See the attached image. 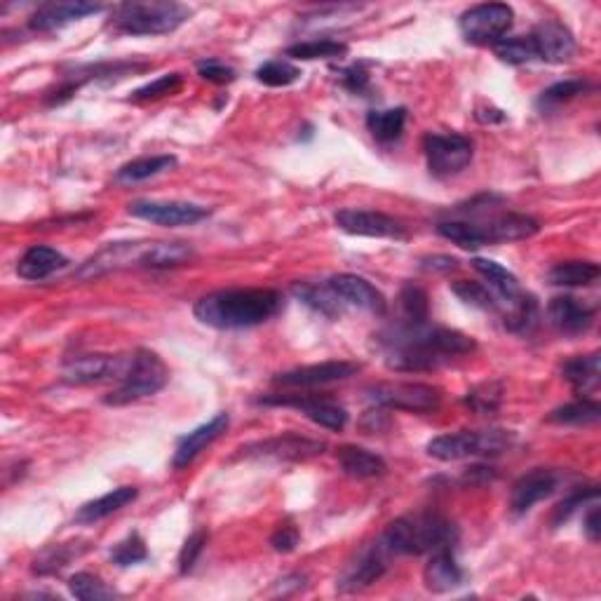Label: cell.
<instances>
[{
	"label": "cell",
	"mask_w": 601,
	"mask_h": 601,
	"mask_svg": "<svg viewBox=\"0 0 601 601\" xmlns=\"http://www.w3.org/2000/svg\"><path fill=\"white\" fill-rule=\"evenodd\" d=\"M378 348L388 369L414 374V371H432L456 357L475 353L477 343L456 329L430 327L428 322H404L378 334Z\"/></svg>",
	"instance_id": "cell-1"
},
{
	"label": "cell",
	"mask_w": 601,
	"mask_h": 601,
	"mask_svg": "<svg viewBox=\"0 0 601 601\" xmlns=\"http://www.w3.org/2000/svg\"><path fill=\"white\" fill-rule=\"evenodd\" d=\"M285 306L275 289H224L202 296L193 315L214 329H247L268 322Z\"/></svg>",
	"instance_id": "cell-2"
},
{
	"label": "cell",
	"mask_w": 601,
	"mask_h": 601,
	"mask_svg": "<svg viewBox=\"0 0 601 601\" xmlns=\"http://www.w3.org/2000/svg\"><path fill=\"white\" fill-rule=\"evenodd\" d=\"M393 555H432L458 543L456 524L440 512H418L395 519L381 533Z\"/></svg>",
	"instance_id": "cell-3"
},
{
	"label": "cell",
	"mask_w": 601,
	"mask_h": 601,
	"mask_svg": "<svg viewBox=\"0 0 601 601\" xmlns=\"http://www.w3.org/2000/svg\"><path fill=\"white\" fill-rule=\"evenodd\" d=\"M193 10L188 5L170 3V0H148V3H123L113 8L111 26L125 36H165L177 31Z\"/></svg>",
	"instance_id": "cell-4"
},
{
	"label": "cell",
	"mask_w": 601,
	"mask_h": 601,
	"mask_svg": "<svg viewBox=\"0 0 601 601\" xmlns=\"http://www.w3.org/2000/svg\"><path fill=\"white\" fill-rule=\"evenodd\" d=\"M512 444H515V432L510 430H458L428 442V454L437 461L451 463L477 456H501Z\"/></svg>",
	"instance_id": "cell-5"
},
{
	"label": "cell",
	"mask_w": 601,
	"mask_h": 601,
	"mask_svg": "<svg viewBox=\"0 0 601 601\" xmlns=\"http://www.w3.org/2000/svg\"><path fill=\"white\" fill-rule=\"evenodd\" d=\"M167 381H170V369L162 362V357L153 350L141 348L130 357V367L125 371L120 388L104 397V402L120 407V404L144 400V397L158 395L167 386Z\"/></svg>",
	"instance_id": "cell-6"
},
{
	"label": "cell",
	"mask_w": 601,
	"mask_h": 601,
	"mask_svg": "<svg viewBox=\"0 0 601 601\" xmlns=\"http://www.w3.org/2000/svg\"><path fill=\"white\" fill-rule=\"evenodd\" d=\"M472 139L465 134L449 132V134H428L423 139L425 160H428V170L432 177L449 179L461 174L465 167L472 162Z\"/></svg>",
	"instance_id": "cell-7"
},
{
	"label": "cell",
	"mask_w": 601,
	"mask_h": 601,
	"mask_svg": "<svg viewBox=\"0 0 601 601\" xmlns=\"http://www.w3.org/2000/svg\"><path fill=\"white\" fill-rule=\"evenodd\" d=\"M367 395L378 407L411 414H430L442 404V390L428 383H376L367 388Z\"/></svg>",
	"instance_id": "cell-8"
},
{
	"label": "cell",
	"mask_w": 601,
	"mask_h": 601,
	"mask_svg": "<svg viewBox=\"0 0 601 601\" xmlns=\"http://www.w3.org/2000/svg\"><path fill=\"white\" fill-rule=\"evenodd\" d=\"M395 555L390 552V548L386 545V540L378 536L374 543L364 545V548L357 552V557L350 562L343 573L339 576V592L343 594H353V592H362L367 590L376 583V580H381L386 576L390 569V559Z\"/></svg>",
	"instance_id": "cell-9"
},
{
	"label": "cell",
	"mask_w": 601,
	"mask_h": 601,
	"mask_svg": "<svg viewBox=\"0 0 601 601\" xmlns=\"http://www.w3.org/2000/svg\"><path fill=\"white\" fill-rule=\"evenodd\" d=\"M512 19H515V12H512L510 5L484 3L465 10L461 19H458V26H461V33L470 43L496 45L512 29Z\"/></svg>",
	"instance_id": "cell-10"
},
{
	"label": "cell",
	"mask_w": 601,
	"mask_h": 601,
	"mask_svg": "<svg viewBox=\"0 0 601 601\" xmlns=\"http://www.w3.org/2000/svg\"><path fill=\"white\" fill-rule=\"evenodd\" d=\"M130 214L137 219L151 221L155 226L165 228H179V226H193L198 221L207 219L209 209L195 202H181V200H137L130 205Z\"/></svg>",
	"instance_id": "cell-11"
},
{
	"label": "cell",
	"mask_w": 601,
	"mask_h": 601,
	"mask_svg": "<svg viewBox=\"0 0 601 601\" xmlns=\"http://www.w3.org/2000/svg\"><path fill=\"white\" fill-rule=\"evenodd\" d=\"M334 221L343 233L360 235V238H407V228L402 226V221L383 212H374V209H341Z\"/></svg>",
	"instance_id": "cell-12"
},
{
	"label": "cell",
	"mask_w": 601,
	"mask_h": 601,
	"mask_svg": "<svg viewBox=\"0 0 601 601\" xmlns=\"http://www.w3.org/2000/svg\"><path fill=\"white\" fill-rule=\"evenodd\" d=\"M130 367V357L113 355H76L64 364V381L71 386H92V383L108 381V378H120L123 381L125 371Z\"/></svg>",
	"instance_id": "cell-13"
},
{
	"label": "cell",
	"mask_w": 601,
	"mask_h": 601,
	"mask_svg": "<svg viewBox=\"0 0 601 601\" xmlns=\"http://www.w3.org/2000/svg\"><path fill=\"white\" fill-rule=\"evenodd\" d=\"M261 404H268V407H294L299 409L303 416L310 418V421L320 425V428L334 430L339 432L346 428L348 423V411L336 404L327 397H310V395H270V397H261Z\"/></svg>",
	"instance_id": "cell-14"
},
{
	"label": "cell",
	"mask_w": 601,
	"mask_h": 601,
	"mask_svg": "<svg viewBox=\"0 0 601 601\" xmlns=\"http://www.w3.org/2000/svg\"><path fill=\"white\" fill-rule=\"evenodd\" d=\"M146 247L148 242H111V245L94 254L92 259H87L73 278L92 280L120 268H130V266L141 268V259H144Z\"/></svg>",
	"instance_id": "cell-15"
},
{
	"label": "cell",
	"mask_w": 601,
	"mask_h": 601,
	"mask_svg": "<svg viewBox=\"0 0 601 601\" xmlns=\"http://www.w3.org/2000/svg\"><path fill=\"white\" fill-rule=\"evenodd\" d=\"M362 367L357 362L348 360H332L322 364H308V367H299L285 374H278L273 378V383L278 386H289V388H315V386H327V383L346 381V378L355 376Z\"/></svg>",
	"instance_id": "cell-16"
},
{
	"label": "cell",
	"mask_w": 601,
	"mask_h": 601,
	"mask_svg": "<svg viewBox=\"0 0 601 601\" xmlns=\"http://www.w3.org/2000/svg\"><path fill=\"white\" fill-rule=\"evenodd\" d=\"M533 45H536V54L540 62L548 64H564L576 54V38H573L571 29L559 19H545L536 26V31L531 33Z\"/></svg>",
	"instance_id": "cell-17"
},
{
	"label": "cell",
	"mask_w": 601,
	"mask_h": 601,
	"mask_svg": "<svg viewBox=\"0 0 601 601\" xmlns=\"http://www.w3.org/2000/svg\"><path fill=\"white\" fill-rule=\"evenodd\" d=\"M327 285L343 303H348V306L362 308V310H367V313H374V315H386V310H388L386 296L378 292V289L371 285L369 280L360 278V275H353V273L332 275Z\"/></svg>",
	"instance_id": "cell-18"
},
{
	"label": "cell",
	"mask_w": 601,
	"mask_h": 601,
	"mask_svg": "<svg viewBox=\"0 0 601 601\" xmlns=\"http://www.w3.org/2000/svg\"><path fill=\"white\" fill-rule=\"evenodd\" d=\"M557 484H559V475L555 470L536 468L526 472V475H522L515 484H512L510 510L515 512V515H524V512H529L533 505L555 494Z\"/></svg>",
	"instance_id": "cell-19"
},
{
	"label": "cell",
	"mask_w": 601,
	"mask_h": 601,
	"mask_svg": "<svg viewBox=\"0 0 601 601\" xmlns=\"http://www.w3.org/2000/svg\"><path fill=\"white\" fill-rule=\"evenodd\" d=\"M228 423H231V418H228L226 411H221V414L209 418L207 423L198 425V428L181 437L177 444V451H174V461H172L174 468L177 470L188 468V465H191L195 458H198L202 451L209 447V444L216 442L221 435H224Z\"/></svg>",
	"instance_id": "cell-20"
},
{
	"label": "cell",
	"mask_w": 601,
	"mask_h": 601,
	"mask_svg": "<svg viewBox=\"0 0 601 601\" xmlns=\"http://www.w3.org/2000/svg\"><path fill=\"white\" fill-rule=\"evenodd\" d=\"M324 451V442L308 440V437L299 435H282L273 437V440L252 444V447L242 449L245 456H261V458H275V461H306Z\"/></svg>",
	"instance_id": "cell-21"
},
{
	"label": "cell",
	"mask_w": 601,
	"mask_h": 601,
	"mask_svg": "<svg viewBox=\"0 0 601 601\" xmlns=\"http://www.w3.org/2000/svg\"><path fill=\"white\" fill-rule=\"evenodd\" d=\"M101 10L104 8L97 3H45L33 12L29 19V26L33 31H40V33L59 31L73 22H80V19L99 15Z\"/></svg>",
	"instance_id": "cell-22"
},
{
	"label": "cell",
	"mask_w": 601,
	"mask_h": 601,
	"mask_svg": "<svg viewBox=\"0 0 601 601\" xmlns=\"http://www.w3.org/2000/svg\"><path fill=\"white\" fill-rule=\"evenodd\" d=\"M548 315L559 332L566 336H578L592 327L597 310L578 301L576 296H555L548 306Z\"/></svg>",
	"instance_id": "cell-23"
},
{
	"label": "cell",
	"mask_w": 601,
	"mask_h": 601,
	"mask_svg": "<svg viewBox=\"0 0 601 601\" xmlns=\"http://www.w3.org/2000/svg\"><path fill=\"white\" fill-rule=\"evenodd\" d=\"M479 231H482L486 245L489 242H517L533 238L540 231V224L533 216L508 212L479 221Z\"/></svg>",
	"instance_id": "cell-24"
},
{
	"label": "cell",
	"mask_w": 601,
	"mask_h": 601,
	"mask_svg": "<svg viewBox=\"0 0 601 601\" xmlns=\"http://www.w3.org/2000/svg\"><path fill=\"white\" fill-rule=\"evenodd\" d=\"M423 580L425 587L435 594L454 592L465 583V571L461 569V564L456 562L454 548H442L432 552L430 562L425 564Z\"/></svg>",
	"instance_id": "cell-25"
},
{
	"label": "cell",
	"mask_w": 601,
	"mask_h": 601,
	"mask_svg": "<svg viewBox=\"0 0 601 601\" xmlns=\"http://www.w3.org/2000/svg\"><path fill=\"white\" fill-rule=\"evenodd\" d=\"M66 266H69V259H66L62 252L45 245H36L26 249L22 259H19L17 275L24 280L40 282L50 278V275L57 273V270H64Z\"/></svg>",
	"instance_id": "cell-26"
},
{
	"label": "cell",
	"mask_w": 601,
	"mask_h": 601,
	"mask_svg": "<svg viewBox=\"0 0 601 601\" xmlns=\"http://www.w3.org/2000/svg\"><path fill=\"white\" fill-rule=\"evenodd\" d=\"M336 458H339L341 470L346 472L348 477L355 479H374L386 475L388 465L381 456L374 454V451L355 447V444H346L336 451Z\"/></svg>",
	"instance_id": "cell-27"
},
{
	"label": "cell",
	"mask_w": 601,
	"mask_h": 601,
	"mask_svg": "<svg viewBox=\"0 0 601 601\" xmlns=\"http://www.w3.org/2000/svg\"><path fill=\"white\" fill-rule=\"evenodd\" d=\"M137 496H139L137 486H118V489L108 491V494L94 498V501H90V503H85L83 508L76 512V522L92 524V522H99V519H104V517H111L113 512L123 510L125 505L137 501Z\"/></svg>",
	"instance_id": "cell-28"
},
{
	"label": "cell",
	"mask_w": 601,
	"mask_h": 601,
	"mask_svg": "<svg viewBox=\"0 0 601 601\" xmlns=\"http://www.w3.org/2000/svg\"><path fill=\"white\" fill-rule=\"evenodd\" d=\"M562 376L571 383V388L576 390L578 395L597 393L601 383L599 353L578 355V357H571V360H566L562 367Z\"/></svg>",
	"instance_id": "cell-29"
},
{
	"label": "cell",
	"mask_w": 601,
	"mask_h": 601,
	"mask_svg": "<svg viewBox=\"0 0 601 601\" xmlns=\"http://www.w3.org/2000/svg\"><path fill=\"white\" fill-rule=\"evenodd\" d=\"M195 259V249L186 242H148L141 268H177Z\"/></svg>",
	"instance_id": "cell-30"
},
{
	"label": "cell",
	"mask_w": 601,
	"mask_h": 601,
	"mask_svg": "<svg viewBox=\"0 0 601 601\" xmlns=\"http://www.w3.org/2000/svg\"><path fill=\"white\" fill-rule=\"evenodd\" d=\"M472 268L477 270L482 278L489 282L491 289L498 294V299L503 303H510L512 299H517L522 294V287H519V280L515 273H510L508 268L501 266V263L491 261V259H472Z\"/></svg>",
	"instance_id": "cell-31"
},
{
	"label": "cell",
	"mask_w": 601,
	"mask_h": 601,
	"mask_svg": "<svg viewBox=\"0 0 601 601\" xmlns=\"http://www.w3.org/2000/svg\"><path fill=\"white\" fill-rule=\"evenodd\" d=\"M172 167H177L174 155H146V158L125 162L116 172V181L118 184H137V181L158 177V174L172 170Z\"/></svg>",
	"instance_id": "cell-32"
},
{
	"label": "cell",
	"mask_w": 601,
	"mask_h": 601,
	"mask_svg": "<svg viewBox=\"0 0 601 601\" xmlns=\"http://www.w3.org/2000/svg\"><path fill=\"white\" fill-rule=\"evenodd\" d=\"M505 306H508V310L503 313V320L510 332H515L519 336H529L533 329L538 327L540 308H538V301L533 299L531 294L522 292L517 299L505 303Z\"/></svg>",
	"instance_id": "cell-33"
},
{
	"label": "cell",
	"mask_w": 601,
	"mask_h": 601,
	"mask_svg": "<svg viewBox=\"0 0 601 601\" xmlns=\"http://www.w3.org/2000/svg\"><path fill=\"white\" fill-rule=\"evenodd\" d=\"M407 125V108H383V111H369L367 116V130L371 137L381 144H390V141L400 139Z\"/></svg>",
	"instance_id": "cell-34"
},
{
	"label": "cell",
	"mask_w": 601,
	"mask_h": 601,
	"mask_svg": "<svg viewBox=\"0 0 601 601\" xmlns=\"http://www.w3.org/2000/svg\"><path fill=\"white\" fill-rule=\"evenodd\" d=\"M87 548L78 543H59V545H47V548L40 552V555L33 559L31 571L36 576H52V573H59L66 569L73 559H78L83 555Z\"/></svg>",
	"instance_id": "cell-35"
},
{
	"label": "cell",
	"mask_w": 601,
	"mask_h": 601,
	"mask_svg": "<svg viewBox=\"0 0 601 601\" xmlns=\"http://www.w3.org/2000/svg\"><path fill=\"white\" fill-rule=\"evenodd\" d=\"M599 278V266L594 261H562L548 273L555 287H587Z\"/></svg>",
	"instance_id": "cell-36"
},
{
	"label": "cell",
	"mask_w": 601,
	"mask_h": 601,
	"mask_svg": "<svg viewBox=\"0 0 601 601\" xmlns=\"http://www.w3.org/2000/svg\"><path fill=\"white\" fill-rule=\"evenodd\" d=\"M294 294L299 296V299L306 303V306H310L313 310H317V313L324 315V317H332V320H336V317L343 315V303L339 296H336L332 289L327 287H317V285H294Z\"/></svg>",
	"instance_id": "cell-37"
},
{
	"label": "cell",
	"mask_w": 601,
	"mask_h": 601,
	"mask_svg": "<svg viewBox=\"0 0 601 601\" xmlns=\"http://www.w3.org/2000/svg\"><path fill=\"white\" fill-rule=\"evenodd\" d=\"M287 57L301 59V62H315V59H341L348 54V45L339 40H306V43H296L287 47Z\"/></svg>",
	"instance_id": "cell-38"
},
{
	"label": "cell",
	"mask_w": 601,
	"mask_h": 601,
	"mask_svg": "<svg viewBox=\"0 0 601 601\" xmlns=\"http://www.w3.org/2000/svg\"><path fill=\"white\" fill-rule=\"evenodd\" d=\"M601 418V407L592 400H578L559 407L548 416L550 423L557 425H592Z\"/></svg>",
	"instance_id": "cell-39"
},
{
	"label": "cell",
	"mask_w": 601,
	"mask_h": 601,
	"mask_svg": "<svg viewBox=\"0 0 601 601\" xmlns=\"http://www.w3.org/2000/svg\"><path fill=\"white\" fill-rule=\"evenodd\" d=\"M69 590H71L73 597L83 599V601H101V599L120 597L116 587L106 585L99 576H92V573H85V571H80V573H76V576H71Z\"/></svg>",
	"instance_id": "cell-40"
},
{
	"label": "cell",
	"mask_w": 601,
	"mask_h": 601,
	"mask_svg": "<svg viewBox=\"0 0 601 601\" xmlns=\"http://www.w3.org/2000/svg\"><path fill=\"white\" fill-rule=\"evenodd\" d=\"M400 306L404 313V322L409 324H425L430 320V301L423 287L407 282L400 292Z\"/></svg>",
	"instance_id": "cell-41"
},
{
	"label": "cell",
	"mask_w": 601,
	"mask_h": 601,
	"mask_svg": "<svg viewBox=\"0 0 601 601\" xmlns=\"http://www.w3.org/2000/svg\"><path fill=\"white\" fill-rule=\"evenodd\" d=\"M437 233L461 249H479L486 245L479 224H472V221H442L437 224Z\"/></svg>",
	"instance_id": "cell-42"
},
{
	"label": "cell",
	"mask_w": 601,
	"mask_h": 601,
	"mask_svg": "<svg viewBox=\"0 0 601 601\" xmlns=\"http://www.w3.org/2000/svg\"><path fill=\"white\" fill-rule=\"evenodd\" d=\"M498 59L505 64L522 66L529 64L533 59H538L536 45H533L531 36H517V38H503L501 43L494 45Z\"/></svg>",
	"instance_id": "cell-43"
},
{
	"label": "cell",
	"mask_w": 601,
	"mask_h": 601,
	"mask_svg": "<svg viewBox=\"0 0 601 601\" xmlns=\"http://www.w3.org/2000/svg\"><path fill=\"white\" fill-rule=\"evenodd\" d=\"M587 90H590V83H587V80H583V78L562 80V83L550 85L548 90L540 94L538 104L543 108H555V106L566 104V101L580 97V94H585Z\"/></svg>",
	"instance_id": "cell-44"
},
{
	"label": "cell",
	"mask_w": 601,
	"mask_h": 601,
	"mask_svg": "<svg viewBox=\"0 0 601 601\" xmlns=\"http://www.w3.org/2000/svg\"><path fill=\"white\" fill-rule=\"evenodd\" d=\"M301 71L294 64L285 62V59H273L256 69V80L268 87H287L299 80Z\"/></svg>",
	"instance_id": "cell-45"
},
{
	"label": "cell",
	"mask_w": 601,
	"mask_h": 601,
	"mask_svg": "<svg viewBox=\"0 0 601 601\" xmlns=\"http://www.w3.org/2000/svg\"><path fill=\"white\" fill-rule=\"evenodd\" d=\"M597 496H599V491H597V486H594V484L578 486V489H573L571 494L557 505L555 512H552V526H562L564 522H569L573 512L580 510L587 503H594V501H597Z\"/></svg>",
	"instance_id": "cell-46"
},
{
	"label": "cell",
	"mask_w": 601,
	"mask_h": 601,
	"mask_svg": "<svg viewBox=\"0 0 601 601\" xmlns=\"http://www.w3.org/2000/svg\"><path fill=\"white\" fill-rule=\"evenodd\" d=\"M454 294L458 299L468 303V306L482 308V310H498L501 308V301H496V296L489 292V287L479 285V282H468V280H458L451 285Z\"/></svg>",
	"instance_id": "cell-47"
},
{
	"label": "cell",
	"mask_w": 601,
	"mask_h": 601,
	"mask_svg": "<svg viewBox=\"0 0 601 601\" xmlns=\"http://www.w3.org/2000/svg\"><path fill=\"white\" fill-rule=\"evenodd\" d=\"M503 400V388L501 383H482V386L472 388L468 395H465V404L477 414H494V411L501 407Z\"/></svg>",
	"instance_id": "cell-48"
},
{
	"label": "cell",
	"mask_w": 601,
	"mask_h": 601,
	"mask_svg": "<svg viewBox=\"0 0 601 601\" xmlns=\"http://www.w3.org/2000/svg\"><path fill=\"white\" fill-rule=\"evenodd\" d=\"M148 559V550L144 538L139 533H130L125 540H120L116 548L111 550V562L116 566H134Z\"/></svg>",
	"instance_id": "cell-49"
},
{
	"label": "cell",
	"mask_w": 601,
	"mask_h": 601,
	"mask_svg": "<svg viewBox=\"0 0 601 601\" xmlns=\"http://www.w3.org/2000/svg\"><path fill=\"white\" fill-rule=\"evenodd\" d=\"M181 85H184V78H181V73H167V76H160L158 80H153V83H148L144 87H139V90H134L132 99L134 101H153V99L170 97V94L181 90Z\"/></svg>",
	"instance_id": "cell-50"
},
{
	"label": "cell",
	"mask_w": 601,
	"mask_h": 601,
	"mask_svg": "<svg viewBox=\"0 0 601 601\" xmlns=\"http://www.w3.org/2000/svg\"><path fill=\"white\" fill-rule=\"evenodd\" d=\"M205 545H207V531H195L186 538L184 548H181V552H179V573H181V576H186V573L193 571V566L198 564L200 555L205 552Z\"/></svg>",
	"instance_id": "cell-51"
},
{
	"label": "cell",
	"mask_w": 601,
	"mask_h": 601,
	"mask_svg": "<svg viewBox=\"0 0 601 601\" xmlns=\"http://www.w3.org/2000/svg\"><path fill=\"white\" fill-rule=\"evenodd\" d=\"M198 73H200V78H205V80H209V83H216V85H226L235 80V71L231 69V66L221 64L219 59H207V62H200Z\"/></svg>",
	"instance_id": "cell-52"
},
{
	"label": "cell",
	"mask_w": 601,
	"mask_h": 601,
	"mask_svg": "<svg viewBox=\"0 0 601 601\" xmlns=\"http://www.w3.org/2000/svg\"><path fill=\"white\" fill-rule=\"evenodd\" d=\"M341 85L353 94L369 92V73L362 66H350V69L341 71Z\"/></svg>",
	"instance_id": "cell-53"
},
{
	"label": "cell",
	"mask_w": 601,
	"mask_h": 601,
	"mask_svg": "<svg viewBox=\"0 0 601 601\" xmlns=\"http://www.w3.org/2000/svg\"><path fill=\"white\" fill-rule=\"evenodd\" d=\"M270 545H273L275 552H292L296 550V545H299V531L294 529V526H280L278 531L273 533V538H270Z\"/></svg>",
	"instance_id": "cell-54"
},
{
	"label": "cell",
	"mask_w": 601,
	"mask_h": 601,
	"mask_svg": "<svg viewBox=\"0 0 601 601\" xmlns=\"http://www.w3.org/2000/svg\"><path fill=\"white\" fill-rule=\"evenodd\" d=\"M583 529L587 533V538L592 540V543H597L601 536V522H599V508L597 505H590V510H587V515L583 519Z\"/></svg>",
	"instance_id": "cell-55"
},
{
	"label": "cell",
	"mask_w": 601,
	"mask_h": 601,
	"mask_svg": "<svg viewBox=\"0 0 601 601\" xmlns=\"http://www.w3.org/2000/svg\"><path fill=\"white\" fill-rule=\"evenodd\" d=\"M421 266L425 270H437V273H449V270L458 268V261L451 259V256H428V259L421 261Z\"/></svg>",
	"instance_id": "cell-56"
},
{
	"label": "cell",
	"mask_w": 601,
	"mask_h": 601,
	"mask_svg": "<svg viewBox=\"0 0 601 601\" xmlns=\"http://www.w3.org/2000/svg\"><path fill=\"white\" fill-rule=\"evenodd\" d=\"M494 477H496L494 468H484V465H475V468H470L468 472H465V482H470V484H486V482H491Z\"/></svg>",
	"instance_id": "cell-57"
}]
</instances>
